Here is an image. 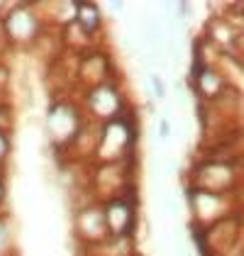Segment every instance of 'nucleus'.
Returning <instances> with one entry per match:
<instances>
[{"label":"nucleus","mask_w":244,"mask_h":256,"mask_svg":"<svg viewBox=\"0 0 244 256\" xmlns=\"http://www.w3.org/2000/svg\"><path fill=\"white\" fill-rule=\"evenodd\" d=\"M134 139H137V130L132 127V120L127 115H122V118L112 120V122H105L100 127L96 152L100 154L102 161L115 164V161L127 156V152L132 149Z\"/></svg>","instance_id":"7ed1b4c3"},{"label":"nucleus","mask_w":244,"mask_h":256,"mask_svg":"<svg viewBox=\"0 0 244 256\" xmlns=\"http://www.w3.org/2000/svg\"><path fill=\"white\" fill-rule=\"evenodd\" d=\"M15 254V230H12V220L0 212V256H12Z\"/></svg>","instance_id":"0eeeda50"},{"label":"nucleus","mask_w":244,"mask_h":256,"mask_svg":"<svg viewBox=\"0 0 244 256\" xmlns=\"http://www.w3.org/2000/svg\"><path fill=\"white\" fill-rule=\"evenodd\" d=\"M10 154H12V132H2L0 130V174H5Z\"/></svg>","instance_id":"6e6552de"},{"label":"nucleus","mask_w":244,"mask_h":256,"mask_svg":"<svg viewBox=\"0 0 244 256\" xmlns=\"http://www.w3.org/2000/svg\"><path fill=\"white\" fill-rule=\"evenodd\" d=\"M152 86H154V90H156V98H166V86H164V80L159 74H152Z\"/></svg>","instance_id":"1a4fd4ad"},{"label":"nucleus","mask_w":244,"mask_h":256,"mask_svg":"<svg viewBox=\"0 0 244 256\" xmlns=\"http://www.w3.org/2000/svg\"><path fill=\"white\" fill-rule=\"evenodd\" d=\"M86 108L88 112L96 120H102V122H112L124 115V98L118 90L115 83H102V86H96L90 88L88 98H86Z\"/></svg>","instance_id":"20e7f679"},{"label":"nucleus","mask_w":244,"mask_h":256,"mask_svg":"<svg viewBox=\"0 0 244 256\" xmlns=\"http://www.w3.org/2000/svg\"><path fill=\"white\" fill-rule=\"evenodd\" d=\"M159 134H162V139H166L168 134H171V124H168V120H162V122H159Z\"/></svg>","instance_id":"9b49d317"},{"label":"nucleus","mask_w":244,"mask_h":256,"mask_svg":"<svg viewBox=\"0 0 244 256\" xmlns=\"http://www.w3.org/2000/svg\"><path fill=\"white\" fill-rule=\"evenodd\" d=\"M5 196H8V180H5V174H0V212H2V202H5Z\"/></svg>","instance_id":"9d476101"},{"label":"nucleus","mask_w":244,"mask_h":256,"mask_svg":"<svg viewBox=\"0 0 244 256\" xmlns=\"http://www.w3.org/2000/svg\"><path fill=\"white\" fill-rule=\"evenodd\" d=\"M83 130L81 112L68 100H54L46 110V134L56 149L71 146Z\"/></svg>","instance_id":"f03ea898"},{"label":"nucleus","mask_w":244,"mask_h":256,"mask_svg":"<svg viewBox=\"0 0 244 256\" xmlns=\"http://www.w3.org/2000/svg\"><path fill=\"white\" fill-rule=\"evenodd\" d=\"M76 24L88 37H96L102 30V15L96 2H76Z\"/></svg>","instance_id":"423d86ee"},{"label":"nucleus","mask_w":244,"mask_h":256,"mask_svg":"<svg viewBox=\"0 0 244 256\" xmlns=\"http://www.w3.org/2000/svg\"><path fill=\"white\" fill-rule=\"evenodd\" d=\"M105 212V224H108V234L110 236H130L134 230V220H137V205L132 202V198L124 193L110 198V202L102 208Z\"/></svg>","instance_id":"39448f33"},{"label":"nucleus","mask_w":244,"mask_h":256,"mask_svg":"<svg viewBox=\"0 0 244 256\" xmlns=\"http://www.w3.org/2000/svg\"><path fill=\"white\" fill-rule=\"evenodd\" d=\"M0 20H2V30H5L10 49L12 46H32L42 40L44 20L37 12V5L15 2V5H10V10L5 15H0Z\"/></svg>","instance_id":"f257e3e1"}]
</instances>
